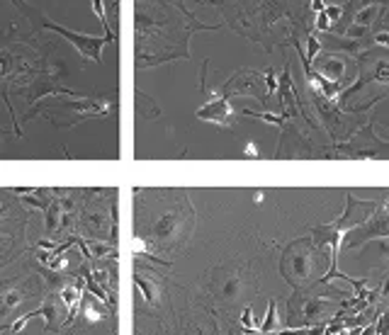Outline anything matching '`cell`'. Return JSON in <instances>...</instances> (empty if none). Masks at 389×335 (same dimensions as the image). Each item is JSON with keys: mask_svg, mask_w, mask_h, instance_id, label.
<instances>
[{"mask_svg": "<svg viewBox=\"0 0 389 335\" xmlns=\"http://www.w3.org/2000/svg\"><path fill=\"white\" fill-rule=\"evenodd\" d=\"M20 299H22V296L17 294V291H12V294L6 296V306H17V304H20Z\"/></svg>", "mask_w": 389, "mask_h": 335, "instance_id": "cell-15", "label": "cell"}, {"mask_svg": "<svg viewBox=\"0 0 389 335\" xmlns=\"http://www.w3.org/2000/svg\"><path fill=\"white\" fill-rule=\"evenodd\" d=\"M246 156H258V151H255V143H248V146H246Z\"/></svg>", "mask_w": 389, "mask_h": 335, "instance_id": "cell-18", "label": "cell"}, {"mask_svg": "<svg viewBox=\"0 0 389 335\" xmlns=\"http://www.w3.org/2000/svg\"><path fill=\"white\" fill-rule=\"evenodd\" d=\"M93 12L98 15V20L102 22V30H105V35L115 39V32L110 30V22H107V12H105V3H102V0H93Z\"/></svg>", "mask_w": 389, "mask_h": 335, "instance_id": "cell-6", "label": "cell"}, {"mask_svg": "<svg viewBox=\"0 0 389 335\" xmlns=\"http://www.w3.org/2000/svg\"><path fill=\"white\" fill-rule=\"evenodd\" d=\"M12 3H15V8L22 12V15H25V12H27V8H30V6H27V3H25V0H12Z\"/></svg>", "mask_w": 389, "mask_h": 335, "instance_id": "cell-17", "label": "cell"}, {"mask_svg": "<svg viewBox=\"0 0 389 335\" xmlns=\"http://www.w3.org/2000/svg\"><path fill=\"white\" fill-rule=\"evenodd\" d=\"M197 117L200 119H210V122H217L221 124V127H231V105H229V98L221 93L215 95V100H212L210 105H205V107L197 112Z\"/></svg>", "mask_w": 389, "mask_h": 335, "instance_id": "cell-3", "label": "cell"}, {"mask_svg": "<svg viewBox=\"0 0 389 335\" xmlns=\"http://www.w3.org/2000/svg\"><path fill=\"white\" fill-rule=\"evenodd\" d=\"M324 12H326V17H329L331 25H336V22L343 20L345 8H341V6H326V8H324Z\"/></svg>", "mask_w": 389, "mask_h": 335, "instance_id": "cell-10", "label": "cell"}, {"mask_svg": "<svg viewBox=\"0 0 389 335\" xmlns=\"http://www.w3.org/2000/svg\"><path fill=\"white\" fill-rule=\"evenodd\" d=\"M275 301H270V306H268V316H265V320H263V325H260V333H270V330L275 328Z\"/></svg>", "mask_w": 389, "mask_h": 335, "instance_id": "cell-13", "label": "cell"}, {"mask_svg": "<svg viewBox=\"0 0 389 335\" xmlns=\"http://www.w3.org/2000/svg\"><path fill=\"white\" fill-rule=\"evenodd\" d=\"M382 10L384 8H379V6H370V8H363V10H358V12H353V25H360V27H372L374 22L382 17Z\"/></svg>", "mask_w": 389, "mask_h": 335, "instance_id": "cell-5", "label": "cell"}, {"mask_svg": "<svg viewBox=\"0 0 389 335\" xmlns=\"http://www.w3.org/2000/svg\"><path fill=\"white\" fill-rule=\"evenodd\" d=\"M265 85H268V95H273V93H278V78H275V73H273V69H268L265 71Z\"/></svg>", "mask_w": 389, "mask_h": 335, "instance_id": "cell-14", "label": "cell"}, {"mask_svg": "<svg viewBox=\"0 0 389 335\" xmlns=\"http://www.w3.org/2000/svg\"><path fill=\"white\" fill-rule=\"evenodd\" d=\"M244 114H248V117H258L263 119V122H270V124H278V127H282L284 119H287V114H270V112H251V109H244Z\"/></svg>", "mask_w": 389, "mask_h": 335, "instance_id": "cell-9", "label": "cell"}, {"mask_svg": "<svg viewBox=\"0 0 389 335\" xmlns=\"http://www.w3.org/2000/svg\"><path fill=\"white\" fill-rule=\"evenodd\" d=\"M37 20H39V27H44V30H49V32H56V35H61L64 39H69L71 44L75 46V51H80L85 59H93L95 64H100L102 61V46L112 39V37H107V35L105 37L80 35V32L69 30V27L59 25V22L46 20V17H42V12H37Z\"/></svg>", "mask_w": 389, "mask_h": 335, "instance_id": "cell-1", "label": "cell"}, {"mask_svg": "<svg viewBox=\"0 0 389 335\" xmlns=\"http://www.w3.org/2000/svg\"><path fill=\"white\" fill-rule=\"evenodd\" d=\"M319 54H321V39H319V37H314V35H309V37H307V51H305V59L314 64L316 56H319Z\"/></svg>", "mask_w": 389, "mask_h": 335, "instance_id": "cell-8", "label": "cell"}, {"mask_svg": "<svg viewBox=\"0 0 389 335\" xmlns=\"http://www.w3.org/2000/svg\"><path fill=\"white\" fill-rule=\"evenodd\" d=\"M324 8H326L324 0H311V10H314V12H321Z\"/></svg>", "mask_w": 389, "mask_h": 335, "instance_id": "cell-16", "label": "cell"}, {"mask_svg": "<svg viewBox=\"0 0 389 335\" xmlns=\"http://www.w3.org/2000/svg\"><path fill=\"white\" fill-rule=\"evenodd\" d=\"M372 46H382V49H389V30H377L370 37Z\"/></svg>", "mask_w": 389, "mask_h": 335, "instance_id": "cell-11", "label": "cell"}, {"mask_svg": "<svg viewBox=\"0 0 389 335\" xmlns=\"http://www.w3.org/2000/svg\"><path fill=\"white\" fill-rule=\"evenodd\" d=\"M316 61H319V69H314V71H321V75H324L326 80H331V83H341V78H343L345 71H348L345 59H341V56H336V54H326V56L319 54Z\"/></svg>", "mask_w": 389, "mask_h": 335, "instance_id": "cell-4", "label": "cell"}, {"mask_svg": "<svg viewBox=\"0 0 389 335\" xmlns=\"http://www.w3.org/2000/svg\"><path fill=\"white\" fill-rule=\"evenodd\" d=\"M370 80H374V83H384L389 85V56H382V59H374L372 64H370L368 59L360 61V80L353 85V88L343 90V93L338 95L341 100H345L350 93H358L363 85H368Z\"/></svg>", "mask_w": 389, "mask_h": 335, "instance_id": "cell-2", "label": "cell"}, {"mask_svg": "<svg viewBox=\"0 0 389 335\" xmlns=\"http://www.w3.org/2000/svg\"><path fill=\"white\" fill-rule=\"evenodd\" d=\"M370 6H379V8H389V0H348V10L350 12H358L363 10V8H370Z\"/></svg>", "mask_w": 389, "mask_h": 335, "instance_id": "cell-7", "label": "cell"}, {"mask_svg": "<svg viewBox=\"0 0 389 335\" xmlns=\"http://www.w3.org/2000/svg\"><path fill=\"white\" fill-rule=\"evenodd\" d=\"M384 212H387V214H389V197H387V199H384Z\"/></svg>", "mask_w": 389, "mask_h": 335, "instance_id": "cell-19", "label": "cell"}, {"mask_svg": "<svg viewBox=\"0 0 389 335\" xmlns=\"http://www.w3.org/2000/svg\"><path fill=\"white\" fill-rule=\"evenodd\" d=\"M331 22H329V17H326V12L321 10V12H316V20H314V30L316 32H321V35H326V32H331Z\"/></svg>", "mask_w": 389, "mask_h": 335, "instance_id": "cell-12", "label": "cell"}]
</instances>
